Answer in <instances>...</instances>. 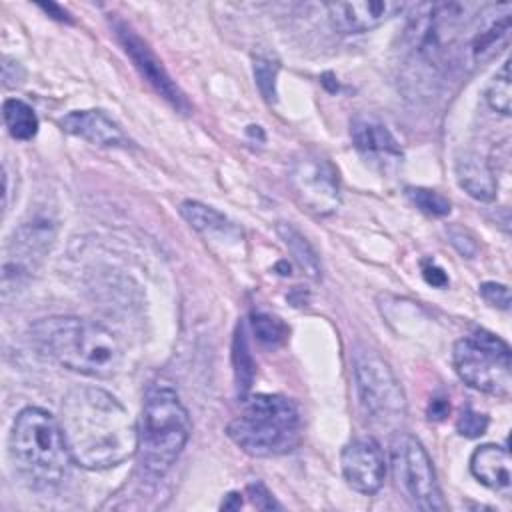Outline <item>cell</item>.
Returning <instances> with one entry per match:
<instances>
[{"label": "cell", "instance_id": "1", "mask_svg": "<svg viewBox=\"0 0 512 512\" xmlns=\"http://www.w3.org/2000/svg\"><path fill=\"white\" fill-rule=\"evenodd\" d=\"M60 428L72 462L108 470L138 450V426L126 406L96 386L72 388L60 404Z\"/></svg>", "mask_w": 512, "mask_h": 512}, {"label": "cell", "instance_id": "2", "mask_svg": "<svg viewBox=\"0 0 512 512\" xmlns=\"http://www.w3.org/2000/svg\"><path fill=\"white\" fill-rule=\"evenodd\" d=\"M40 354L62 368L92 378H110L120 370L122 346L102 324L78 316H50L30 326Z\"/></svg>", "mask_w": 512, "mask_h": 512}, {"label": "cell", "instance_id": "3", "mask_svg": "<svg viewBox=\"0 0 512 512\" xmlns=\"http://www.w3.org/2000/svg\"><path fill=\"white\" fill-rule=\"evenodd\" d=\"M190 436V416L176 390L154 384L144 400L138 426L140 464L148 476H164L182 454Z\"/></svg>", "mask_w": 512, "mask_h": 512}, {"label": "cell", "instance_id": "4", "mask_svg": "<svg viewBox=\"0 0 512 512\" xmlns=\"http://www.w3.org/2000/svg\"><path fill=\"white\" fill-rule=\"evenodd\" d=\"M10 456L18 472L40 486L58 484L72 460L60 422L36 406H28L16 416L10 432Z\"/></svg>", "mask_w": 512, "mask_h": 512}, {"label": "cell", "instance_id": "5", "mask_svg": "<svg viewBox=\"0 0 512 512\" xmlns=\"http://www.w3.org/2000/svg\"><path fill=\"white\" fill-rule=\"evenodd\" d=\"M244 410L226 432L246 454L268 458L292 452L300 442L298 406L280 394H256L244 400Z\"/></svg>", "mask_w": 512, "mask_h": 512}, {"label": "cell", "instance_id": "6", "mask_svg": "<svg viewBox=\"0 0 512 512\" xmlns=\"http://www.w3.org/2000/svg\"><path fill=\"white\" fill-rule=\"evenodd\" d=\"M452 364L468 386L508 400L512 394L510 346L488 330H476L454 344Z\"/></svg>", "mask_w": 512, "mask_h": 512}, {"label": "cell", "instance_id": "7", "mask_svg": "<svg viewBox=\"0 0 512 512\" xmlns=\"http://www.w3.org/2000/svg\"><path fill=\"white\" fill-rule=\"evenodd\" d=\"M354 380L360 404L374 424L392 428L402 422L406 414L404 390L384 358L374 350L356 348Z\"/></svg>", "mask_w": 512, "mask_h": 512}, {"label": "cell", "instance_id": "8", "mask_svg": "<svg viewBox=\"0 0 512 512\" xmlns=\"http://www.w3.org/2000/svg\"><path fill=\"white\" fill-rule=\"evenodd\" d=\"M392 474L398 490L418 510H446L432 460L410 434H400L390 446Z\"/></svg>", "mask_w": 512, "mask_h": 512}, {"label": "cell", "instance_id": "9", "mask_svg": "<svg viewBox=\"0 0 512 512\" xmlns=\"http://www.w3.org/2000/svg\"><path fill=\"white\" fill-rule=\"evenodd\" d=\"M290 184L300 204L318 216H328L340 206L338 170L318 152H302L290 168Z\"/></svg>", "mask_w": 512, "mask_h": 512}, {"label": "cell", "instance_id": "10", "mask_svg": "<svg viewBox=\"0 0 512 512\" xmlns=\"http://www.w3.org/2000/svg\"><path fill=\"white\" fill-rule=\"evenodd\" d=\"M340 466L342 476L352 490L372 496L382 488L386 476V458L374 438L364 436L348 442L342 450Z\"/></svg>", "mask_w": 512, "mask_h": 512}, {"label": "cell", "instance_id": "11", "mask_svg": "<svg viewBox=\"0 0 512 512\" xmlns=\"http://www.w3.org/2000/svg\"><path fill=\"white\" fill-rule=\"evenodd\" d=\"M116 36L124 48V52L130 56V60L134 62L136 70L140 72V76L164 98L168 100L172 106L176 108H186V100L184 94L180 92V88L172 82V78L168 76L166 68L162 66V62L158 60V56L150 50V46L124 22H116Z\"/></svg>", "mask_w": 512, "mask_h": 512}, {"label": "cell", "instance_id": "12", "mask_svg": "<svg viewBox=\"0 0 512 512\" xmlns=\"http://www.w3.org/2000/svg\"><path fill=\"white\" fill-rule=\"evenodd\" d=\"M328 20L342 34H360L372 30L404 10L396 0H360V2H330L326 4Z\"/></svg>", "mask_w": 512, "mask_h": 512}, {"label": "cell", "instance_id": "13", "mask_svg": "<svg viewBox=\"0 0 512 512\" xmlns=\"http://www.w3.org/2000/svg\"><path fill=\"white\" fill-rule=\"evenodd\" d=\"M54 232L48 222H30L14 232L4 260V282L14 274L16 278L32 272L36 264L50 250Z\"/></svg>", "mask_w": 512, "mask_h": 512}, {"label": "cell", "instance_id": "14", "mask_svg": "<svg viewBox=\"0 0 512 512\" xmlns=\"http://www.w3.org/2000/svg\"><path fill=\"white\" fill-rule=\"evenodd\" d=\"M64 132L78 136L90 144L104 148L128 146V138L122 128L102 110H74L60 118Z\"/></svg>", "mask_w": 512, "mask_h": 512}, {"label": "cell", "instance_id": "15", "mask_svg": "<svg viewBox=\"0 0 512 512\" xmlns=\"http://www.w3.org/2000/svg\"><path fill=\"white\" fill-rule=\"evenodd\" d=\"M470 472L490 490L508 494L512 486V462L506 446L482 444L470 456Z\"/></svg>", "mask_w": 512, "mask_h": 512}, {"label": "cell", "instance_id": "16", "mask_svg": "<svg viewBox=\"0 0 512 512\" xmlns=\"http://www.w3.org/2000/svg\"><path fill=\"white\" fill-rule=\"evenodd\" d=\"M350 136L354 146L366 156H402V148L388 126L370 114H360L350 122Z\"/></svg>", "mask_w": 512, "mask_h": 512}, {"label": "cell", "instance_id": "17", "mask_svg": "<svg viewBox=\"0 0 512 512\" xmlns=\"http://www.w3.org/2000/svg\"><path fill=\"white\" fill-rule=\"evenodd\" d=\"M490 16L492 18H484L482 8H480V12L476 14L478 24H476L474 32L470 34V40H468V46H466L470 60L476 62V64L486 62L492 56H496L498 50L502 46H506V42H508L510 10H506L498 18H496V14H490Z\"/></svg>", "mask_w": 512, "mask_h": 512}, {"label": "cell", "instance_id": "18", "mask_svg": "<svg viewBox=\"0 0 512 512\" xmlns=\"http://www.w3.org/2000/svg\"><path fill=\"white\" fill-rule=\"evenodd\" d=\"M458 184L476 200L490 202L496 196V172L478 154L466 152L456 160Z\"/></svg>", "mask_w": 512, "mask_h": 512}, {"label": "cell", "instance_id": "19", "mask_svg": "<svg viewBox=\"0 0 512 512\" xmlns=\"http://www.w3.org/2000/svg\"><path fill=\"white\" fill-rule=\"evenodd\" d=\"M180 214L184 216V220L198 232L206 234V236H214V234H228L234 232V224L216 208L206 206L202 202L196 200H186L180 204Z\"/></svg>", "mask_w": 512, "mask_h": 512}, {"label": "cell", "instance_id": "20", "mask_svg": "<svg viewBox=\"0 0 512 512\" xmlns=\"http://www.w3.org/2000/svg\"><path fill=\"white\" fill-rule=\"evenodd\" d=\"M284 246L288 248V252L292 254V258L296 260V264L302 268V272L312 278V280H320L322 278V266L318 260V254L314 252V248L310 246V242L292 226L286 222H280L276 226Z\"/></svg>", "mask_w": 512, "mask_h": 512}, {"label": "cell", "instance_id": "21", "mask_svg": "<svg viewBox=\"0 0 512 512\" xmlns=\"http://www.w3.org/2000/svg\"><path fill=\"white\" fill-rule=\"evenodd\" d=\"M232 362H234L238 396H240V400H246L248 392L252 388V380H254V360H252V352H250L246 324H238V328H236L234 342H232Z\"/></svg>", "mask_w": 512, "mask_h": 512}, {"label": "cell", "instance_id": "22", "mask_svg": "<svg viewBox=\"0 0 512 512\" xmlns=\"http://www.w3.org/2000/svg\"><path fill=\"white\" fill-rule=\"evenodd\" d=\"M2 118L12 138L32 140L38 132V116L24 100L8 98L2 104Z\"/></svg>", "mask_w": 512, "mask_h": 512}, {"label": "cell", "instance_id": "23", "mask_svg": "<svg viewBox=\"0 0 512 512\" xmlns=\"http://www.w3.org/2000/svg\"><path fill=\"white\" fill-rule=\"evenodd\" d=\"M486 100L492 110L500 112L502 116H510V106H512V78H510V62H504L500 72L492 78L488 90H486Z\"/></svg>", "mask_w": 512, "mask_h": 512}, {"label": "cell", "instance_id": "24", "mask_svg": "<svg viewBox=\"0 0 512 512\" xmlns=\"http://www.w3.org/2000/svg\"><path fill=\"white\" fill-rule=\"evenodd\" d=\"M250 328L258 342L266 346H276L286 338V326L276 316H270L266 312H252Z\"/></svg>", "mask_w": 512, "mask_h": 512}, {"label": "cell", "instance_id": "25", "mask_svg": "<svg viewBox=\"0 0 512 512\" xmlns=\"http://www.w3.org/2000/svg\"><path fill=\"white\" fill-rule=\"evenodd\" d=\"M406 194L416 204V208L422 210L428 216L440 218V216H448L450 210H452L448 198H444L436 190H430V188H406Z\"/></svg>", "mask_w": 512, "mask_h": 512}, {"label": "cell", "instance_id": "26", "mask_svg": "<svg viewBox=\"0 0 512 512\" xmlns=\"http://www.w3.org/2000/svg\"><path fill=\"white\" fill-rule=\"evenodd\" d=\"M280 64L268 56H256L254 58V78L260 94L266 102L276 100V78H278Z\"/></svg>", "mask_w": 512, "mask_h": 512}, {"label": "cell", "instance_id": "27", "mask_svg": "<svg viewBox=\"0 0 512 512\" xmlns=\"http://www.w3.org/2000/svg\"><path fill=\"white\" fill-rule=\"evenodd\" d=\"M488 428V418L476 410H472L470 406H466L458 418V424H456V430L458 434L466 436V438H478L486 432Z\"/></svg>", "mask_w": 512, "mask_h": 512}, {"label": "cell", "instance_id": "28", "mask_svg": "<svg viewBox=\"0 0 512 512\" xmlns=\"http://www.w3.org/2000/svg\"><path fill=\"white\" fill-rule=\"evenodd\" d=\"M480 296L490 304L496 306L500 310H508L510 308V290L506 284H498V282H484L480 286Z\"/></svg>", "mask_w": 512, "mask_h": 512}, {"label": "cell", "instance_id": "29", "mask_svg": "<svg viewBox=\"0 0 512 512\" xmlns=\"http://www.w3.org/2000/svg\"><path fill=\"white\" fill-rule=\"evenodd\" d=\"M422 274H424V280H426L428 284H432V286L442 288V286L448 284V278H446L444 270H442L440 266H436L434 262H426L424 268H422Z\"/></svg>", "mask_w": 512, "mask_h": 512}, {"label": "cell", "instance_id": "30", "mask_svg": "<svg viewBox=\"0 0 512 512\" xmlns=\"http://www.w3.org/2000/svg\"><path fill=\"white\" fill-rule=\"evenodd\" d=\"M448 412H450L448 402L442 400V398H436V400H432V404H430V408H428V418L442 420L444 416H448Z\"/></svg>", "mask_w": 512, "mask_h": 512}, {"label": "cell", "instance_id": "31", "mask_svg": "<svg viewBox=\"0 0 512 512\" xmlns=\"http://www.w3.org/2000/svg\"><path fill=\"white\" fill-rule=\"evenodd\" d=\"M44 12H48L52 18H56V20H70L68 18V14H66V10H62L60 6H56V4H38Z\"/></svg>", "mask_w": 512, "mask_h": 512}]
</instances>
